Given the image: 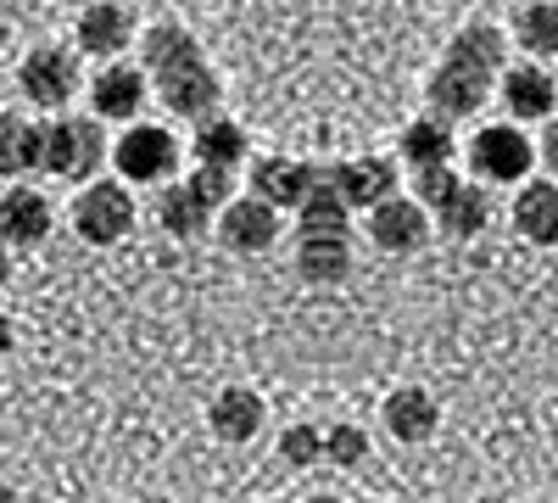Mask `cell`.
<instances>
[{
	"label": "cell",
	"instance_id": "obj_4",
	"mask_svg": "<svg viewBox=\"0 0 558 503\" xmlns=\"http://www.w3.org/2000/svg\"><path fill=\"white\" fill-rule=\"evenodd\" d=\"M458 152H463V163H470V179H481V185H520V179L536 168V146L514 118L481 123Z\"/></svg>",
	"mask_w": 558,
	"mask_h": 503
},
{
	"label": "cell",
	"instance_id": "obj_18",
	"mask_svg": "<svg viewBox=\"0 0 558 503\" xmlns=\"http://www.w3.org/2000/svg\"><path fill=\"white\" fill-rule=\"evenodd\" d=\"M452 157H458V129H452V118H441V112L413 118V123L397 134V163H402V168H436V163H452Z\"/></svg>",
	"mask_w": 558,
	"mask_h": 503
},
{
	"label": "cell",
	"instance_id": "obj_12",
	"mask_svg": "<svg viewBox=\"0 0 558 503\" xmlns=\"http://www.w3.org/2000/svg\"><path fill=\"white\" fill-rule=\"evenodd\" d=\"M129 39H140V23H134V12L123 7V0H89V7L78 12V23H73V51L78 57H123V45Z\"/></svg>",
	"mask_w": 558,
	"mask_h": 503
},
{
	"label": "cell",
	"instance_id": "obj_29",
	"mask_svg": "<svg viewBox=\"0 0 558 503\" xmlns=\"http://www.w3.org/2000/svg\"><path fill=\"white\" fill-rule=\"evenodd\" d=\"M184 185H191V191H196V196H202V202H207V207L218 213V207H223L229 196H235V168H218V163H196V168H191V179H184Z\"/></svg>",
	"mask_w": 558,
	"mask_h": 503
},
{
	"label": "cell",
	"instance_id": "obj_11",
	"mask_svg": "<svg viewBox=\"0 0 558 503\" xmlns=\"http://www.w3.org/2000/svg\"><path fill=\"white\" fill-rule=\"evenodd\" d=\"M57 230V202L34 191V185H12L0 191V241L12 252H28V247H45Z\"/></svg>",
	"mask_w": 558,
	"mask_h": 503
},
{
	"label": "cell",
	"instance_id": "obj_27",
	"mask_svg": "<svg viewBox=\"0 0 558 503\" xmlns=\"http://www.w3.org/2000/svg\"><path fill=\"white\" fill-rule=\"evenodd\" d=\"M279 459H286L291 470L324 465V426H307V420L286 426V431H279Z\"/></svg>",
	"mask_w": 558,
	"mask_h": 503
},
{
	"label": "cell",
	"instance_id": "obj_16",
	"mask_svg": "<svg viewBox=\"0 0 558 503\" xmlns=\"http://www.w3.org/2000/svg\"><path fill=\"white\" fill-rule=\"evenodd\" d=\"M380 426H386V436H397L402 447H418V442L436 436L441 403H436L425 386H397V392L380 403Z\"/></svg>",
	"mask_w": 558,
	"mask_h": 503
},
{
	"label": "cell",
	"instance_id": "obj_14",
	"mask_svg": "<svg viewBox=\"0 0 558 503\" xmlns=\"http://www.w3.org/2000/svg\"><path fill=\"white\" fill-rule=\"evenodd\" d=\"M508 224L525 247H558V179H520L514 185V207Z\"/></svg>",
	"mask_w": 558,
	"mask_h": 503
},
{
	"label": "cell",
	"instance_id": "obj_30",
	"mask_svg": "<svg viewBox=\"0 0 558 503\" xmlns=\"http://www.w3.org/2000/svg\"><path fill=\"white\" fill-rule=\"evenodd\" d=\"M458 179H463V173H458L452 163H436V168H413V196H418V202H425V207L436 213V207H441V202L458 191Z\"/></svg>",
	"mask_w": 558,
	"mask_h": 503
},
{
	"label": "cell",
	"instance_id": "obj_33",
	"mask_svg": "<svg viewBox=\"0 0 558 503\" xmlns=\"http://www.w3.org/2000/svg\"><path fill=\"white\" fill-rule=\"evenodd\" d=\"M7 280H12V247L0 241V286H7Z\"/></svg>",
	"mask_w": 558,
	"mask_h": 503
},
{
	"label": "cell",
	"instance_id": "obj_34",
	"mask_svg": "<svg viewBox=\"0 0 558 503\" xmlns=\"http://www.w3.org/2000/svg\"><path fill=\"white\" fill-rule=\"evenodd\" d=\"M45 7H51V0H45Z\"/></svg>",
	"mask_w": 558,
	"mask_h": 503
},
{
	"label": "cell",
	"instance_id": "obj_2",
	"mask_svg": "<svg viewBox=\"0 0 558 503\" xmlns=\"http://www.w3.org/2000/svg\"><path fill=\"white\" fill-rule=\"evenodd\" d=\"M140 68H146L157 101L173 118H202L223 96L218 68L207 62L202 39L184 28V23H151V28H140Z\"/></svg>",
	"mask_w": 558,
	"mask_h": 503
},
{
	"label": "cell",
	"instance_id": "obj_22",
	"mask_svg": "<svg viewBox=\"0 0 558 503\" xmlns=\"http://www.w3.org/2000/svg\"><path fill=\"white\" fill-rule=\"evenodd\" d=\"M296 274L307 286H341L352 274V236H296Z\"/></svg>",
	"mask_w": 558,
	"mask_h": 503
},
{
	"label": "cell",
	"instance_id": "obj_15",
	"mask_svg": "<svg viewBox=\"0 0 558 503\" xmlns=\"http://www.w3.org/2000/svg\"><path fill=\"white\" fill-rule=\"evenodd\" d=\"M330 173V185L341 191V202L352 207V213H368L375 202H386L391 191H397V163L391 157H347V163H336V168H324Z\"/></svg>",
	"mask_w": 558,
	"mask_h": 503
},
{
	"label": "cell",
	"instance_id": "obj_23",
	"mask_svg": "<svg viewBox=\"0 0 558 503\" xmlns=\"http://www.w3.org/2000/svg\"><path fill=\"white\" fill-rule=\"evenodd\" d=\"M302 224H296V236H352V207L341 202V191L330 185V173H313V185L307 196L296 202Z\"/></svg>",
	"mask_w": 558,
	"mask_h": 503
},
{
	"label": "cell",
	"instance_id": "obj_24",
	"mask_svg": "<svg viewBox=\"0 0 558 503\" xmlns=\"http://www.w3.org/2000/svg\"><path fill=\"white\" fill-rule=\"evenodd\" d=\"M508 39L536 62L558 57V0H520L514 17H508Z\"/></svg>",
	"mask_w": 558,
	"mask_h": 503
},
{
	"label": "cell",
	"instance_id": "obj_28",
	"mask_svg": "<svg viewBox=\"0 0 558 503\" xmlns=\"http://www.w3.org/2000/svg\"><path fill=\"white\" fill-rule=\"evenodd\" d=\"M363 459H368V431L363 426H330V431H324V465L357 470Z\"/></svg>",
	"mask_w": 558,
	"mask_h": 503
},
{
	"label": "cell",
	"instance_id": "obj_25",
	"mask_svg": "<svg viewBox=\"0 0 558 503\" xmlns=\"http://www.w3.org/2000/svg\"><path fill=\"white\" fill-rule=\"evenodd\" d=\"M436 224H441L452 241H475V236H486L492 202H486V185H481V179H458V191L436 207Z\"/></svg>",
	"mask_w": 558,
	"mask_h": 503
},
{
	"label": "cell",
	"instance_id": "obj_20",
	"mask_svg": "<svg viewBox=\"0 0 558 503\" xmlns=\"http://www.w3.org/2000/svg\"><path fill=\"white\" fill-rule=\"evenodd\" d=\"M157 224H162V236H173V241H202L213 230V207L191 185H184V179H162Z\"/></svg>",
	"mask_w": 558,
	"mask_h": 503
},
{
	"label": "cell",
	"instance_id": "obj_13",
	"mask_svg": "<svg viewBox=\"0 0 558 503\" xmlns=\"http://www.w3.org/2000/svg\"><path fill=\"white\" fill-rule=\"evenodd\" d=\"M218 241L229 252H246V258L268 252L279 241V207H268L263 196H229L218 207Z\"/></svg>",
	"mask_w": 558,
	"mask_h": 503
},
{
	"label": "cell",
	"instance_id": "obj_8",
	"mask_svg": "<svg viewBox=\"0 0 558 503\" xmlns=\"http://www.w3.org/2000/svg\"><path fill=\"white\" fill-rule=\"evenodd\" d=\"M368 241H375L380 252L391 258H413V252H425L430 247V207L418 202V196H386L368 207Z\"/></svg>",
	"mask_w": 558,
	"mask_h": 503
},
{
	"label": "cell",
	"instance_id": "obj_10",
	"mask_svg": "<svg viewBox=\"0 0 558 503\" xmlns=\"http://www.w3.org/2000/svg\"><path fill=\"white\" fill-rule=\"evenodd\" d=\"M497 96L514 123H547L558 112V73L542 62H514V68H502Z\"/></svg>",
	"mask_w": 558,
	"mask_h": 503
},
{
	"label": "cell",
	"instance_id": "obj_26",
	"mask_svg": "<svg viewBox=\"0 0 558 503\" xmlns=\"http://www.w3.org/2000/svg\"><path fill=\"white\" fill-rule=\"evenodd\" d=\"M39 129L28 112H0V179H23L39 168Z\"/></svg>",
	"mask_w": 558,
	"mask_h": 503
},
{
	"label": "cell",
	"instance_id": "obj_3",
	"mask_svg": "<svg viewBox=\"0 0 558 503\" xmlns=\"http://www.w3.org/2000/svg\"><path fill=\"white\" fill-rule=\"evenodd\" d=\"M107 163V134H101V118L89 112H57L51 123L39 129V173L51 179H68V185H84V179H96Z\"/></svg>",
	"mask_w": 558,
	"mask_h": 503
},
{
	"label": "cell",
	"instance_id": "obj_21",
	"mask_svg": "<svg viewBox=\"0 0 558 503\" xmlns=\"http://www.w3.org/2000/svg\"><path fill=\"white\" fill-rule=\"evenodd\" d=\"M313 163H296V157H257V168H252V196H263L268 207H296L302 196H307V185H313Z\"/></svg>",
	"mask_w": 558,
	"mask_h": 503
},
{
	"label": "cell",
	"instance_id": "obj_9",
	"mask_svg": "<svg viewBox=\"0 0 558 503\" xmlns=\"http://www.w3.org/2000/svg\"><path fill=\"white\" fill-rule=\"evenodd\" d=\"M84 84H89V112H96L101 123H134L140 112H146V96H151L146 68L118 62V57H107L101 73L84 79Z\"/></svg>",
	"mask_w": 558,
	"mask_h": 503
},
{
	"label": "cell",
	"instance_id": "obj_1",
	"mask_svg": "<svg viewBox=\"0 0 558 503\" xmlns=\"http://www.w3.org/2000/svg\"><path fill=\"white\" fill-rule=\"evenodd\" d=\"M502 68H508V28H497V23H486V17H470L458 34H452V45L441 51V62L430 68V79H425V101H430V112H441V118H475L492 96H497V79H502Z\"/></svg>",
	"mask_w": 558,
	"mask_h": 503
},
{
	"label": "cell",
	"instance_id": "obj_19",
	"mask_svg": "<svg viewBox=\"0 0 558 503\" xmlns=\"http://www.w3.org/2000/svg\"><path fill=\"white\" fill-rule=\"evenodd\" d=\"M191 157L196 163H218V168H241L252 157V141L235 118H223L218 107L196 118V134H191Z\"/></svg>",
	"mask_w": 558,
	"mask_h": 503
},
{
	"label": "cell",
	"instance_id": "obj_32",
	"mask_svg": "<svg viewBox=\"0 0 558 503\" xmlns=\"http://www.w3.org/2000/svg\"><path fill=\"white\" fill-rule=\"evenodd\" d=\"M12 347H17V325H12V319H7V313H0V363H7V358H12Z\"/></svg>",
	"mask_w": 558,
	"mask_h": 503
},
{
	"label": "cell",
	"instance_id": "obj_31",
	"mask_svg": "<svg viewBox=\"0 0 558 503\" xmlns=\"http://www.w3.org/2000/svg\"><path fill=\"white\" fill-rule=\"evenodd\" d=\"M536 163H547V173L558 179V112L547 118V134H542V146H536Z\"/></svg>",
	"mask_w": 558,
	"mask_h": 503
},
{
	"label": "cell",
	"instance_id": "obj_6",
	"mask_svg": "<svg viewBox=\"0 0 558 503\" xmlns=\"http://www.w3.org/2000/svg\"><path fill=\"white\" fill-rule=\"evenodd\" d=\"M179 163H184V146L162 123H134L112 146V168H118L123 185H162V179L179 173Z\"/></svg>",
	"mask_w": 558,
	"mask_h": 503
},
{
	"label": "cell",
	"instance_id": "obj_17",
	"mask_svg": "<svg viewBox=\"0 0 558 503\" xmlns=\"http://www.w3.org/2000/svg\"><path fill=\"white\" fill-rule=\"evenodd\" d=\"M207 426H213L218 442L246 447V442L263 436V426H268V403H263L252 386H223V392L213 397V408H207Z\"/></svg>",
	"mask_w": 558,
	"mask_h": 503
},
{
	"label": "cell",
	"instance_id": "obj_7",
	"mask_svg": "<svg viewBox=\"0 0 558 503\" xmlns=\"http://www.w3.org/2000/svg\"><path fill=\"white\" fill-rule=\"evenodd\" d=\"M78 84H84V73H78L73 45H34V51L17 62V89L39 112H62L78 96Z\"/></svg>",
	"mask_w": 558,
	"mask_h": 503
},
{
	"label": "cell",
	"instance_id": "obj_5",
	"mask_svg": "<svg viewBox=\"0 0 558 503\" xmlns=\"http://www.w3.org/2000/svg\"><path fill=\"white\" fill-rule=\"evenodd\" d=\"M134 196L123 179H84V191L73 196L68 218H73V236L89 247H118L134 236Z\"/></svg>",
	"mask_w": 558,
	"mask_h": 503
}]
</instances>
